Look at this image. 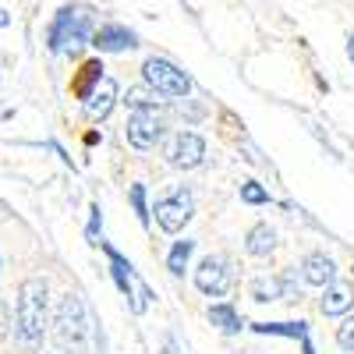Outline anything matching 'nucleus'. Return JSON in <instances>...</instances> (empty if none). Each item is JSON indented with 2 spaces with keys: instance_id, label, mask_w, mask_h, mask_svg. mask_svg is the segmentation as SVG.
<instances>
[{
  "instance_id": "393cba45",
  "label": "nucleus",
  "mask_w": 354,
  "mask_h": 354,
  "mask_svg": "<svg viewBox=\"0 0 354 354\" xmlns=\"http://www.w3.org/2000/svg\"><path fill=\"white\" fill-rule=\"evenodd\" d=\"M4 25H11V18H8V11H4V8H0V28H4Z\"/></svg>"
},
{
  "instance_id": "4468645a",
  "label": "nucleus",
  "mask_w": 354,
  "mask_h": 354,
  "mask_svg": "<svg viewBox=\"0 0 354 354\" xmlns=\"http://www.w3.org/2000/svg\"><path fill=\"white\" fill-rule=\"evenodd\" d=\"M245 248H248V255H259V259L270 255L277 248V230L270 223H255L248 230V238H245Z\"/></svg>"
},
{
  "instance_id": "9b49d317",
  "label": "nucleus",
  "mask_w": 354,
  "mask_h": 354,
  "mask_svg": "<svg viewBox=\"0 0 354 354\" xmlns=\"http://www.w3.org/2000/svg\"><path fill=\"white\" fill-rule=\"evenodd\" d=\"M205 156V142L195 135V131H181L174 138V149H170V163L174 167H181V170H192L198 167Z\"/></svg>"
},
{
  "instance_id": "ddd939ff",
  "label": "nucleus",
  "mask_w": 354,
  "mask_h": 354,
  "mask_svg": "<svg viewBox=\"0 0 354 354\" xmlns=\"http://www.w3.org/2000/svg\"><path fill=\"white\" fill-rule=\"evenodd\" d=\"M255 333L301 340V344H305V354H312V344H308V326H305V322H255Z\"/></svg>"
},
{
  "instance_id": "20e7f679",
  "label": "nucleus",
  "mask_w": 354,
  "mask_h": 354,
  "mask_svg": "<svg viewBox=\"0 0 354 354\" xmlns=\"http://www.w3.org/2000/svg\"><path fill=\"white\" fill-rule=\"evenodd\" d=\"M142 75H145V82L153 85L156 96H174V100H181V96L192 93L188 75L177 68V64L163 61V57H149V61L142 64Z\"/></svg>"
},
{
  "instance_id": "bb28decb",
  "label": "nucleus",
  "mask_w": 354,
  "mask_h": 354,
  "mask_svg": "<svg viewBox=\"0 0 354 354\" xmlns=\"http://www.w3.org/2000/svg\"><path fill=\"white\" fill-rule=\"evenodd\" d=\"M167 354H181V351H177V347H174V344H167Z\"/></svg>"
},
{
  "instance_id": "2eb2a0df",
  "label": "nucleus",
  "mask_w": 354,
  "mask_h": 354,
  "mask_svg": "<svg viewBox=\"0 0 354 354\" xmlns=\"http://www.w3.org/2000/svg\"><path fill=\"white\" fill-rule=\"evenodd\" d=\"M354 305V290L347 287V283H330L326 287V298H322V312L326 315H340V312H347Z\"/></svg>"
},
{
  "instance_id": "6ab92c4d",
  "label": "nucleus",
  "mask_w": 354,
  "mask_h": 354,
  "mask_svg": "<svg viewBox=\"0 0 354 354\" xmlns=\"http://www.w3.org/2000/svg\"><path fill=\"white\" fill-rule=\"evenodd\" d=\"M283 294V283L280 280H255L252 283V298L255 301H277Z\"/></svg>"
},
{
  "instance_id": "b1692460",
  "label": "nucleus",
  "mask_w": 354,
  "mask_h": 354,
  "mask_svg": "<svg viewBox=\"0 0 354 354\" xmlns=\"http://www.w3.org/2000/svg\"><path fill=\"white\" fill-rule=\"evenodd\" d=\"M100 223H103V213H100V205H93V220H88V241H93L96 238V234H100Z\"/></svg>"
},
{
  "instance_id": "412c9836",
  "label": "nucleus",
  "mask_w": 354,
  "mask_h": 354,
  "mask_svg": "<svg viewBox=\"0 0 354 354\" xmlns=\"http://www.w3.org/2000/svg\"><path fill=\"white\" fill-rule=\"evenodd\" d=\"M131 205H135V213L142 220V227L149 223V209H145V185H131Z\"/></svg>"
},
{
  "instance_id": "aec40b11",
  "label": "nucleus",
  "mask_w": 354,
  "mask_h": 354,
  "mask_svg": "<svg viewBox=\"0 0 354 354\" xmlns=\"http://www.w3.org/2000/svg\"><path fill=\"white\" fill-rule=\"evenodd\" d=\"M128 103H131L135 110H149V106H156L160 100H156V93H145V88H131V93H128Z\"/></svg>"
},
{
  "instance_id": "0eeeda50",
  "label": "nucleus",
  "mask_w": 354,
  "mask_h": 354,
  "mask_svg": "<svg viewBox=\"0 0 354 354\" xmlns=\"http://www.w3.org/2000/svg\"><path fill=\"white\" fill-rule=\"evenodd\" d=\"M160 135H163V124H160L156 106L135 110V113L128 117V142L135 145V149H153V145L160 142Z\"/></svg>"
},
{
  "instance_id": "f3484780",
  "label": "nucleus",
  "mask_w": 354,
  "mask_h": 354,
  "mask_svg": "<svg viewBox=\"0 0 354 354\" xmlns=\"http://www.w3.org/2000/svg\"><path fill=\"white\" fill-rule=\"evenodd\" d=\"M209 322H213V326H223L227 333H238L241 330V319H238V312H234L230 305H213L209 308Z\"/></svg>"
},
{
  "instance_id": "7ed1b4c3",
  "label": "nucleus",
  "mask_w": 354,
  "mask_h": 354,
  "mask_svg": "<svg viewBox=\"0 0 354 354\" xmlns=\"http://www.w3.org/2000/svg\"><path fill=\"white\" fill-rule=\"evenodd\" d=\"M88 39H93V18L85 8H61L46 32V43L53 53H78Z\"/></svg>"
},
{
  "instance_id": "dca6fc26",
  "label": "nucleus",
  "mask_w": 354,
  "mask_h": 354,
  "mask_svg": "<svg viewBox=\"0 0 354 354\" xmlns=\"http://www.w3.org/2000/svg\"><path fill=\"white\" fill-rule=\"evenodd\" d=\"M100 78H103V64H100V61H88V64L82 68L78 82L71 85V93L85 100V96H88V93H93V88H96V82H100Z\"/></svg>"
},
{
  "instance_id": "f257e3e1",
  "label": "nucleus",
  "mask_w": 354,
  "mask_h": 354,
  "mask_svg": "<svg viewBox=\"0 0 354 354\" xmlns=\"http://www.w3.org/2000/svg\"><path fill=\"white\" fill-rule=\"evenodd\" d=\"M53 340L64 354H93L96 351V319L82 301V294H64L53 319Z\"/></svg>"
},
{
  "instance_id": "39448f33",
  "label": "nucleus",
  "mask_w": 354,
  "mask_h": 354,
  "mask_svg": "<svg viewBox=\"0 0 354 354\" xmlns=\"http://www.w3.org/2000/svg\"><path fill=\"white\" fill-rule=\"evenodd\" d=\"M103 252L110 255V273H113V280H117V290L124 294V298H131V312L135 315H142L145 308H149V287H145L138 277H135V270H131V262L117 252V248H110V245H103Z\"/></svg>"
},
{
  "instance_id": "423d86ee",
  "label": "nucleus",
  "mask_w": 354,
  "mask_h": 354,
  "mask_svg": "<svg viewBox=\"0 0 354 354\" xmlns=\"http://www.w3.org/2000/svg\"><path fill=\"white\" fill-rule=\"evenodd\" d=\"M195 287H198L202 294H213V298L227 294V290L234 287V270H230V262H227L223 255L202 259L198 270H195Z\"/></svg>"
},
{
  "instance_id": "a878e982",
  "label": "nucleus",
  "mask_w": 354,
  "mask_h": 354,
  "mask_svg": "<svg viewBox=\"0 0 354 354\" xmlns=\"http://www.w3.org/2000/svg\"><path fill=\"white\" fill-rule=\"evenodd\" d=\"M347 57H351V64H354V32H351V43H347Z\"/></svg>"
},
{
  "instance_id": "6e6552de",
  "label": "nucleus",
  "mask_w": 354,
  "mask_h": 354,
  "mask_svg": "<svg viewBox=\"0 0 354 354\" xmlns=\"http://www.w3.org/2000/svg\"><path fill=\"white\" fill-rule=\"evenodd\" d=\"M156 220L167 234H177L188 220H192V195L188 192H174L167 198L156 202Z\"/></svg>"
},
{
  "instance_id": "f8f14e48",
  "label": "nucleus",
  "mask_w": 354,
  "mask_h": 354,
  "mask_svg": "<svg viewBox=\"0 0 354 354\" xmlns=\"http://www.w3.org/2000/svg\"><path fill=\"white\" fill-rule=\"evenodd\" d=\"M301 270H305V280H308L312 287H330V283L337 280V266H333V259H330V255H322V252L308 255V259L301 262Z\"/></svg>"
},
{
  "instance_id": "1a4fd4ad",
  "label": "nucleus",
  "mask_w": 354,
  "mask_h": 354,
  "mask_svg": "<svg viewBox=\"0 0 354 354\" xmlns=\"http://www.w3.org/2000/svg\"><path fill=\"white\" fill-rule=\"evenodd\" d=\"M88 43H93L100 53H121V50H135V46H138V36L131 32L128 25H117V21H110V25L96 28Z\"/></svg>"
},
{
  "instance_id": "5701e85b",
  "label": "nucleus",
  "mask_w": 354,
  "mask_h": 354,
  "mask_svg": "<svg viewBox=\"0 0 354 354\" xmlns=\"http://www.w3.org/2000/svg\"><path fill=\"white\" fill-rule=\"evenodd\" d=\"M241 198H245V202H252V205H262V202L270 198V195H266V192H262L255 181H248V185L241 188Z\"/></svg>"
},
{
  "instance_id": "9d476101",
  "label": "nucleus",
  "mask_w": 354,
  "mask_h": 354,
  "mask_svg": "<svg viewBox=\"0 0 354 354\" xmlns=\"http://www.w3.org/2000/svg\"><path fill=\"white\" fill-rule=\"evenodd\" d=\"M113 103H117V82L103 75L93 93L85 96V117H88V121H103V117H110Z\"/></svg>"
},
{
  "instance_id": "4be33fe9",
  "label": "nucleus",
  "mask_w": 354,
  "mask_h": 354,
  "mask_svg": "<svg viewBox=\"0 0 354 354\" xmlns=\"http://www.w3.org/2000/svg\"><path fill=\"white\" fill-rule=\"evenodd\" d=\"M337 344H340L344 351H354V319H347L344 326L337 330Z\"/></svg>"
},
{
  "instance_id": "a211bd4d",
  "label": "nucleus",
  "mask_w": 354,
  "mask_h": 354,
  "mask_svg": "<svg viewBox=\"0 0 354 354\" xmlns=\"http://www.w3.org/2000/svg\"><path fill=\"white\" fill-rule=\"evenodd\" d=\"M192 248H195V241H177V245H174V252H170V259H167V270H170L174 277H181V273H185Z\"/></svg>"
},
{
  "instance_id": "f03ea898",
  "label": "nucleus",
  "mask_w": 354,
  "mask_h": 354,
  "mask_svg": "<svg viewBox=\"0 0 354 354\" xmlns=\"http://www.w3.org/2000/svg\"><path fill=\"white\" fill-rule=\"evenodd\" d=\"M46 333V280L32 277L21 283L18 298V319H15V340L25 351H36Z\"/></svg>"
}]
</instances>
